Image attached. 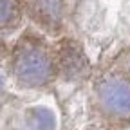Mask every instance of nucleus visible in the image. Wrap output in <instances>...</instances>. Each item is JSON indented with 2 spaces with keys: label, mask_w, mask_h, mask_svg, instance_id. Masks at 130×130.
<instances>
[{
  "label": "nucleus",
  "mask_w": 130,
  "mask_h": 130,
  "mask_svg": "<svg viewBox=\"0 0 130 130\" xmlns=\"http://www.w3.org/2000/svg\"><path fill=\"white\" fill-rule=\"evenodd\" d=\"M9 71L14 83L22 89L42 90L51 87L60 79L54 45L36 29L24 31L11 49Z\"/></svg>",
  "instance_id": "nucleus-1"
},
{
  "label": "nucleus",
  "mask_w": 130,
  "mask_h": 130,
  "mask_svg": "<svg viewBox=\"0 0 130 130\" xmlns=\"http://www.w3.org/2000/svg\"><path fill=\"white\" fill-rule=\"evenodd\" d=\"M94 107L112 123H130V78L123 71L108 72L94 83Z\"/></svg>",
  "instance_id": "nucleus-2"
},
{
  "label": "nucleus",
  "mask_w": 130,
  "mask_h": 130,
  "mask_svg": "<svg viewBox=\"0 0 130 130\" xmlns=\"http://www.w3.org/2000/svg\"><path fill=\"white\" fill-rule=\"evenodd\" d=\"M24 14L42 35L58 36L67 24V4L65 0H20Z\"/></svg>",
  "instance_id": "nucleus-3"
},
{
  "label": "nucleus",
  "mask_w": 130,
  "mask_h": 130,
  "mask_svg": "<svg viewBox=\"0 0 130 130\" xmlns=\"http://www.w3.org/2000/svg\"><path fill=\"white\" fill-rule=\"evenodd\" d=\"M54 54L60 78L65 81H78L89 72V60L72 38H61L54 43Z\"/></svg>",
  "instance_id": "nucleus-4"
},
{
  "label": "nucleus",
  "mask_w": 130,
  "mask_h": 130,
  "mask_svg": "<svg viewBox=\"0 0 130 130\" xmlns=\"http://www.w3.org/2000/svg\"><path fill=\"white\" fill-rule=\"evenodd\" d=\"M20 0H0V32H11L22 22Z\"/></svg>",
  "instance_id": "nucleus-5"
},
{
  "label": "nucleus",
  "mask_w": 130,
  "mask_h": 130,
  "mask_svg": "<svg viewBox=\"0 0 130 130\" xmlns=\"http://www.w3.org/2000/svg\"><path fill=\"white\" fill-rule=\"evenodd\" d=\"M128 78H130V53H128V58H126V67H125V71H123Z\"/></svg>",
  "instance_id": "nucleus-6"
},
{
  "label": "nucleus",
  "mask_w": 130,
  "mask_h": 130,
  "mask_svg": "<svg viewBox=\"0 0 130 130\" xmlns=\"http://www.w3.org/2000/svg\"><path fill=\"white\" fill-rule=\"evenodd\" d=\"M4 92V79H2V76H0V94Z\"/></svg>",
  "instance_id": "nucleus-7"
}]
</instances>
